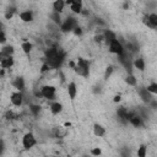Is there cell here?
<instances>
[{
  "label": "cell",
  "instance_id": "obj_1",
  "mask_svg": "<svg viewBox=\"0 0 157 157\" xmlns=\"http://www.w3.org/2000/svg\"><path fill=\"white\" fill-rule=\"evenodd\" d=\"M66 58V52L56 45H52L44 50V63L50 69H59Z\"/></svg>",
  "mask_w": 157,
  "mask_h": 157
},
{
  "label": "cell",
  "instance_id": "obj_2",
  "mask_svg": "<svg viewBox=\"0 0 157 157\" xmlns=\"http://www.w3.org/2000/svg\"><path fill=\"white\" fill-rule=\"evenodd\" d=\"M74 70L78 76L87 78L90 76V61L85 58H78L75 63Z\"/></svg>",
  "mask_w": 157,
  "mask_h": 157
},
{
  "label": "cell",
  "instance_id": "obj_3",
  "mask_svg": "<svg viewBox=\"0 0 157 157\" xmlns=\"http://www.w3.org/2000/svg\"><path fill=\"white\" fill-rule=\"evenodd\" d=\"M21 144H22V147H23L25 151H29V150H32L34 146H37L38 140H37V136H36L32 131H28V132H26V134L22 136Z\"/></svg>",
  "mask_w": 157,
  "mask_h": 157
},
{
  "label": "cell",
  "instance_id": "obj_4",
  "mask_svg": "<svg viewBox=\"0 0 157 157\" xmlns=\"http://www.w3.org/2000/svg\"><path fill=\"white\" fill-rule=\"evenodd\" d=\"M40 97L47 99V101H54L56 97V87L53 85H43L39 90Z\"/></svg>",
  "mask_w": 157,
  "mask_h": 157
},
{
  "label": "cell",
  "instance_id": "obj_5",
  "mask_svg": "<svg viewBox=\"0 0 157 157\" xmlns=\"http://www.w3.org/2000/svg\"><path fill=\"white\" fill-rule=\"evenodd\" d=\"M77 26H78L77 20H76L74 16H67V17L61 22V25H60L59 27H60V31H61V32L67 33V32H72Z\"/></svg>",
  "mask_w": 157,
  "mask_h": 157
},
{
  "label": "cell",
  "instance_id": "obj_6",
  "mask_svg": "<svg viewBox=\"0 0 157 157\" xmlns=\"http://www.w3.org/2000/svg\"><path fill=\"white\" fill-rule=\"evenodd\" d=\"M108 45V50H109V53H112V54H114V55H117V56H120L124 52H125V48H124V44L121 43V40L120 39H114V40H112L109 44H107Z\"/></svg>",
  "mask_w": 157,
  "mask_h": 157
},
{
  "label": "cell",
  "instance_id": "obj_7",
  "mask_svg": "<svg viewBox=\"0 0 157 157\" xmlns=\"http://www.w3.org/2000/svg\"><path fill=\"white\" fill-rule=\"evenodd\" d=\"M128 123H130L132 126L135 128H141L145 125V120H144V117L136 112H131L130 110V114H129V120Z\"/></svg>",
  "mask_w": 157,
  "mask_h": 157
},
{
  "label": "cell",
  "instance_id": "obj_8",
  "mask_svg": "<svg viewBox=\"0 0 157 157\" xmlns=\"http://www.w3.org/2000/svg\"><path fill=\"white\" fill-rule=\"evenodd\" d=\"M25 102V94L21 91H13L10 94V103L13 107H21Z\"/></svg>",
  "mask_w": 157,
  "mask_h": 157
},
{
  "label": "cell",
  "instance_id": "obj_9",
  "mask_svg": "<svg viewBox=\"0 0 157 157\" xmlns=\"http://www.w3.org/2000/svg\"><path fill=\"white\" fill-rule=\"evenodd\" d=\"M65 2H66V6L70 7L71 12L75 15H80L83 11V2L81 0H69Z\"/></svg>",
  "mask_w": 157,
  "mask_h": 157
},
{
  "label": "cell",
  "instance_id": "obj_10",
  "mask_svg": "<svg viewBox=\"0 0 157 157\" xmlns=\"http://www.w3.org/2000/svg\"><path fill=\"white\" fill-rule=\"evenodd\" d=\"M137 94H139V97H140V99L145 103V104H150L151 102H152V99H155L153 97V94H151L147 90H146V87H139L137 88Z\"/></svg>",
  "mask_w": 157,
  "mask_h": 157
},
{
  "label": "cell",
  "instance_id": "obj_11",
  "mask_svg": "<svg viewBox=\"0 0 157 157\" xmlns=\"http://www.w3.org/2000/svg\"><path fill=\"white\" fill-rule=\"evenodd\" d=\"M144 23L147 27L152 28V29L157 28V13L156 12H150V13L145 15L144 16Z\"/></svg>",
  "mask_w": 157,
  "mask_h": 157
},
{
  "label": "cell",
  "instance_id": "obj_12",
  "mask_svg": "<svg viewBox=\"0 0 157 157\" xmlns=\"http://www.w3.org/2000/svg\"><path fill=\"white\" fill-rule=\"evenodd\" d=\"M129 114H130V110L128 108H125V107H119L117 109V117H118V120L121 124H128Z\"/></svg>",
  "mask_w": 157,
  "mask_h": 157
},
{
  "label": "cell",
  "instance_id": "obj_13",
  "mask_svg": "<svg viewBox=\"0 0 157 157\" xmlns=\"http://www.w3.org/2000/svg\"><path fill=\"white\" fill-rule=\"evenodd\" d=\"M18 17H20V20L22 22L29 23V22H32L34 20V13H33L32 10H22V11L18 12Z\"/></svg>",
  "mask_w": 157,
  "mask_h": 157
},
{
  "label": "cell",
  "instance_id": "obj_14",
  "mask_svg": "<svg viewBox=\"0 0 157 157\" xmlns=\"http://www.w3.org/2000/svg\"><path fill=\"white\" fill-rule=\"evenodd\" d=\"M66 90H67V96H69V98H70L71 101H74V99L76 98L77 93H78V88H77V85H76V82H75V81H71V82H69V83H67V87H66Z\"/></svg>",
  "mask_w": 157,
  "mask_h": 157
},
{
  "label": "cell",
  "instance_id": "obj_15",
  "mask_svg": "<svg viewBox=\"0 0 157 157\" xmlns=\"http://www.w3.org/2000/svg\"><path fill=\"white\" fill-rule=\"evenodd\" d=\"M49 110L53 115H59L63 110H64V105L61 102H58V101H53L50 104H49Z\"/></svg>",
  "mask_w": 157,
  "mask_h": 157
},
{
  "label": "cell",
  "instance_id": "obj_16",
  "mask_svg": "<svg viewBox=\"0 0 157 157\" xmlns=\"http://www.w3.org/2000/svg\"><path fill=\"white\" fill-rule=\"evenodd\" d=\"M12 86L16 88V91H21L23 92L25 87H26V82H25V78L22 76H17L12 80Z\"/></svg>",
  "mask_w": 157,
  "mask_h": 157
},
{
  "label": "cell",
  "instance_id": "obj_17",
  "mask_svg": "<svg viewBox=\"0 0 157 157\" xmlns=\"http://www.w3.org/2000/svg\"><path fill=\"white\" fill-rule=\"evenodd\" d=\"M102 36H103V40H104L107 44H109L112 40H114V39L118 38V37H117V33H115L114 31H112V29H105V31L102 33Z\"/></svg>",
  "mask_w": 157,
  "mask_h": 157
},
{
  "label": "cell",
  "instance_id": "obj_18",
  "mask_svg": "<svg viewBox=\"0 0 157 157\" xmlns=\"http://www.w3.org/2000/svg\"><path fill=\"white\" fill-rule=\"evenodd\" d=\"M92 131H93V135L96 137H103L105 135V132H107L105 128L103 125H101V124H94L93 128H92Z\"/></svg>",
  "mask_w": 157,
  "mask_h": 157
},
{
  "label": "cell",
  "instance_id": "obj_19",
  "mask_svg": "<svg viewBox=\"0 0 157 157\" xmlns=\"http://www.w3.org/2000/svg\"><path fill=\"white\" fill-rule=\"evenodd\" d=\"M52 6H53V11H54V12H58V13L61 15V12L64 11V9H65V6H66V2H65L64 0H55V1L52 4Z\"/></svg>",
  "mask_w": 157,
  "mask_h": 157
},
{
  "label": "cell",
  "instance_id": "obj_20",
  "mask_svg": "<svg viewBox=\"0 0 157 157\" xmlns=\"http://www.w3.org/2000/svg\"><path fill=\"white\" fill-rule=\"evenodd\" d=\"M132 67L137 69L139 71H144L145 67H146V61H145V59L141 58V56L134 59V60H132Z\"/></svg>",
  "mask_w": 157,
  "mask_h": 157
},
{
  "label": "cell",
  "instance_id": "obj_21",
  "mask_svg": "<svg viewBox=\"0 0 157 157\" xmlns=\"http://www.w3.org/2000/svg\"><path fill=\"white\" fill-rule=\"evenodd\" d=\"M21 49H22V52H23L26 55H29V54L32 53V50H33V44H32L29 40H23V42L21 43Z\"/></svg>",
  "mask_w": 157,
  "mask_h": 157
},
{
  "label": "cell",
  "instance_id": "obj_22",
  "mask_svg": "<svg viewBox=\"0 0 157 157\" xmlns=\"http://www.w3.org/2000/svg\"><path fill=\"white\" fill-rule=\"evenodd\" d=\"M13 64H15L13 56H9V58H6V59L0 61V67L1 69H10V67L13 66Z\"/></svg>",
  "mask_w": 157,
  "mask_h": 157
},
{
  "label": "cell",
  "instance_id": "obj_23",
  "mask_svg": "<svg viewBox=\"0 0 157 157\" xmlns=\"http://www.w3.org/2000/svg\"><path fill=\"white\" fill-rule=\"evenodd\" d=\"M49 18H50V20H52V22H53V23H55L56 26H60V25H61V22H63V20H61V15H60V13H58V12H54V11H52V12H50Z\"/></svg>",
  "mask_w": 157,
  "mask_h": 157
},
{
  "label": "cell",
  "instance_id": "obj_24",
  "mask_svg": "<svg viewBox=\"0 0 157 157\" xmlns=\"http://www.w3.org/2000/svg\"><path fill=\"white\" fill-rule=\"evenodd\" d=\"M1 53H4L5 55H9V56H13V53H15V48L10 44H5L2 45V48L0 49Z\"/></svg>",
  "mask_w": 157,
  "mask_h": 157
},
{
  "label": "cell",
  "instance_id": "obj_25",
  "mask_svg": "<svg viewBox=\"0 0 157 157\" xmlns=\"http://www.w3.org/2000/svg\"><path fill=\"white\" fill-rule=\"evenodd\" d=\"M125 82H126V85H129L131 87H135L137 85V78L135 77L134 74H128L125 76Z\"/></svg>",
  "mask_w": 157,
  "mask_h": 157
},
{
  "label": "cell",
  "instance_id": "obj_26",
  "mask_svg": "<svg viewBox=\"0 0 157 157\" xmlns=\"http://www.w3.org/2000/svg\"><path fill=\"white\" fill-rule=\"evenodd\" d=\"M17 12V9L15 7V6H10V7H7L6 10H5V13H4V17L6 18V20H10V18H12L13 17V15Z\"/></svg>",
  "mask_w": 157,
  "mask_h": 157
},
{
  "label": "cell",
  "instance_id": "obj_27",
  "mask_svg": "<svg viewBox=\"0 0 157 157\" xmlns=\"http://www.w3.org/2000/svg\"><path fill=\"white\" fill-rule=\"evenodd\" d=\"M137 157H147V146L146 145H140L136 151Z\"/></svg>",
  "mask_w": 157,
  "mask_h": 157
},
{
  "label": "cell",
  "instance_id": "obj_28",
  "mask_svg": "<svg viewBox=\"0 0 157 157\" xmlns=\"http://www.w3.org/2000/svg\"><path fill=\"white\" fill-rule=\"evenodd\" d=\"M29 112L33 117H38L40 113V105L39 104H29Z\"/></svg>",
  "mask_w": 157,
  "mask_h": 157
},
{
  "label": "cell",
  "instance_id": "obj_29",
  "mask_svg": "<svg viewBox=\"0 0 157 157\" xmlns=\"http://www.w3.org/2000/svg\"><path fill=\"white\" fill-rule=\"evenodd\" d=\"M146 90L151 93V94H157V83L156 82H151V83H148L147 86H146Z\"/></svg>",
  "mask_w": 157,
  "mask_h": 157
},
{
  "label": "cell",
  "instance_id": "obj_30",
  "mask_svg": "<svg viewBox=\"0 0 157 157\" xmlns=\"http://www.w3.org/2000/svg\"><path fill=\"white\" fill-rule=\"evenodd\" d=\"M119 153H120V157H131V152H130V150H129L128 147L120 148Z\"/></svg>",
  "mask_w": 157,
  "mask_h": 157
},
{
  "label": "cell",
  "instance_id": "obj_31",
  "mask_svg": "<svg viewBox=\"0 0 157 157\" xmlns=\"http://www.w3.org/2000/svg\"><path fill=\"white\" fill-rule=\"evenodd\" d=\"M90 153H91L93 157H98V156L102 155V148H101V147H93V148H91Z\"/></svg>",
  "mask_w": 157,
  "mask_h": 157
},
{
  "label": "cell",
  "instance_id": "obj_32",
  "mask_svg": "<svg viewBox=\"0 0 157 157\" xmlns=\"http://www.w3.org/2000/svg\"><path fill=\"white\" fill-rule=\"evenodd\" d=\"M113 71H114V67H113L112 65H109V66L105 69V72H104V78H105V80H108V78L112 76Z\"/></svg>",
  "mask_w": 157,
  "mask_h": 157
},
{
  "label": "cell",
  "instance_id": "obj_33",
  "mask_svg": "<svg viewBox=\"0 0 157 157\" xmlns=\"http://www.w3.org/2000/svg\"><path fill=\"white\" fill-rule=\"evenodd\" d=\"M6 40H7L6 33H5V31H1V32H0V44L5 45V44H6Z\"/></svg>",
  "mask_w": 157,
  "mask_h": 157
},
{
  "label": "cell",
  "instance_id": "obj_34",
  "mask_svg": "<svg viewBox=\"0 0 157 157\" xmlns=\"http://www.w3.org/2000/svg\"><path fill=\"white\" fill-rule=\"evenodd\" d=\"M5 150H6V144H5L4 139H1V137H0V156H2V155H4Z\"/></svg>",
  "mask_w": 157,
  "mask_h": 157
},
{
  "label": "cell",
  "instance_id": "obj_35",
  "mask_svg": "<svg viewBox=\"0 0 157 157\" xmlns=\"http://www.w3.org/2000/svg\"><path fill=\"white\" fill-rule=\"evenodd\" d=\"M49 70H50V67H49L45 63H43V65H42V67H40V72L44 74V72H47V71H49Z\"/></svg>",
  "mask_w": 157,
  "mask_h": 157
},
{
  "label": "cell",
  "instance_id": "obj_36",
  "mask_svg": "<svg viewBox=\"0 0 157 157\" xmlns=\"http://www.w3.org/2000/svg\"><path fill=\"white\" fill-rule=\"evenodd\" d=\"M72 32H74V33H75L76 36H81V34H82V28L77 26V27H76V28H75V29H74Z\"/></svg>",
  "mask_w": 157,
  "mask_h": 157
},
{
  "label": "cell",
  "instance_id": "obj_37",
  "mask_svg": "<svg viewBox=\"0 0 157 157\" xmlns=\"http://www.w3.org/2000/svg\"><path fill=\"white\" fill-rule=\"evenodd\" d=\"M120 101H121V97H120L119 94H117V96H114V98H113V102H115V103L118 102V103H119Z\"/></svg>",
  "mask_w": 157,
  "mask_h": 157
}]
</instances>
